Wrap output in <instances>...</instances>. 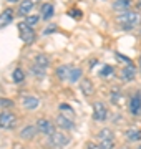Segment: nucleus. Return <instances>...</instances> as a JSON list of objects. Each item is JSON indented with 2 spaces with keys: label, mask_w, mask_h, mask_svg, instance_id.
<instances>
[{
  "label": "nucleus",
  "mask_w": 141,
  "mask_h": 149,
  "mask_svg": "<svg viewBox=\"0 0 141 149\" xmlns=\"http://www.w3.org/2000/svg\"><path fill=\"white\" fill-rule=\"evenodd\" d=\"M114 23L116 27L125 30V32H131L141 25V13L138 10H128L123 13H118L114 17Z\"/></svg>",
  "instance_id": "nucleus-1"
},
{
  "label": "nucleus",
  "mask_w": 141,
  "mask_h": 149,
  "mask_svg": "<svg viewBox=\"0 0 141 149\" xmlns=\"http://www.w3.org/2000/svg\"><path fill=\"white\" fill-rule=\"evenodd\" d=\"M70 143L71 138L66 131H55L52 136L47 138V146L50 149H65Z\"/></svg>",
  "instance_id": "nucleus-2"
},
{
  "label": "nucleus",
  "mask_w": 141,
  "mask_h": 149,
  "mask_svg": "<svg viewBox=\"0 0 141 149\" xmlns=\"http://www.w3.org/2000/svg\"><path fill=\"white\" fill-rule=\"evenodd\" d=\"M18 124V116L12 109L0 111V129L3 131H13Z\"/></svg>",
  "instance_id": "nucleus-3"
},
{
  "label": "nucleus",
  "mask_w": 141,
  "mask_h": 149,
  "mask_svg": "<svg viewBox=\"0 0 141 149\" xmlns=\"http://www.w3.org/2000/svg\"><path fill=\"white\" fill-rule=\"evenodd\" d=\"M17 28H18V35H20V40H22L25 45H32V43H35V40H37V33H35V28H30L25 23V22H20L18 25H17Z\"/></svg>",
  "instance_id": "nucleus-4"
},
{
  "label": "nucleus",
  "mask_w": 141,
  "mask_h": 149,
  "mask_svg": "<svg viewBox=\"0 0 141 149\" xmlns=\"http://www.w3.org/2000/svg\"><path fill=\"white\" fill-rule=\"evenodd\" d=\"M35 126H37L38 134H42V136H47V138H48V136H52V134L57 131L55 121H52V119H48V118H40V119H37Z\"/></svg>",
  "instance_id": "nucleus-5"
},
{
  "label": "nucleus",
  "mask_w": 141,
  "mask_h": 149,
  "mask_svg": "<svg viewBox=\"0 0 141 149\" xmlns=\"http://www.w3.org/2000/svg\"><path fill=\"white\" fill-rule=\"evenodd\" d=\"M55 126L60 129V131H71V129H75L76 123H75V118L71 116H65V114H61V113H58L57 114V118H55Z\"/></svg>",
  "instance_id": "nucleus-6"
},
{
  "label": "nucleus",
  "mask_w": 141,
  "mask_h": 149,
  "mask_svg": "<svg viewBox=\"0 0 141 149\" xmlns=\"http://www.w3.org/2000/svg\"><path fill=\"white\" fill-rule=\"evenodd\" d=\"M110 116V111H108V106L105 104L103 101H95L93 103V119L98 123H105Z\"/></svg>",
  "instance_id": "nucleus-7"
},
{
  "label": "nucleus",
  "mask_w": 141,
  "mask_h": 149,
  "mask_svg": "<svg viewBox=\"0 0 141 149\" xmlns=\"http://www.w3.org/2000/svg\"><path fill=\"white\" fill-rule=\"evenodd\" d=\"M128 111L133 114V116H138L141 113V91L136 90L133 95H131L130 101H128Z\"/></svg>",
  "instance_id": "nucleus-8"
},
{
  "label": "nucleus",
  "mask_w": 141,
  "mask_h": 149,
  "mask_svg": "<svg viewBox=\"0 0 141 149\" xmlns=\"http://www.w3.org/2000/svg\"><path fill=\"white\" fill-rule=\"evenodd\" d=\"M20 103H22V106L25 108L27 111H35V109H38L40 104H42L40 98H37V96H33V95H23Z\"/></svg>",
  "instance_id": "nucleus-9"
},
{
  "label": "nucleus",
  "mask_w": 141,
  "mask_h": 149,
  "mask_svg": "<svg viewBox=\"0 0 141 149\" xmlns=\"http://www.w3.org/2000/svg\"><path fill=\"white\" fill-rule=\"evenodd\" d=\"M133 5H135V0H113L111 2V10L118 13H123V12L133 10Z\"/></svg>",
  "instance_id": "nucleus-10"
},
{
  "label": "nucleus",
  "mask_w": 141,
  "mask_h": 149,
  "mask_svg": "<svg viewBox=\"0 0 141 149\" xmlns=\"http://www.w3.org/2000/svg\"><path fill=\"white\" fill-rule=\"evenodd\" d=\"M37 134H38L37 126H35V124H27V126H23V128L18 131V138L22 139V141H32V139H35Z\"/></svg>",
  "instance_id": "nucleus-11"
},
{
  "label": "nucleus",
  "mask_w": 141,
  "mask_h": 149,
  "mask_svg": "<svg viewBox=\"0 0 141 149\" xmlns=\"http://www.w3.org/2000/svg\"><path fill=\"white\" fill-rule=\"evenodd\" d=\"M135 78H136V66L135 65H125L119 71V80L125 81V83H130Z\"/></svg>",
  "instance_id": "nucleus-12"
},
{
  "label": "nucleus",
  "mask_w": 141,
  "mask_h": 149,
  "mask_svg": "<svg viewBox=\"0 0 141 149\" xmlns=\"http://www.w3.org/2000/svg\"><path fill=\"white\" fill-rule=\"evenodd\" d=\"M15 15H17V10H13L12 7L3 8V10L0 12V28L10 25L12 22H13V18H15Z\"/></svg>",
  "instance_id": "nucleus-13"
},
{
  "label": "nucleus",
  "mask_w": 141,
  "mask_h": 149,
  "mask_svg": "<svg viewBox=\"0 0 141 149\" xmlns=\"http://www.w3.org/2000/svg\"><path fill=\"white\" fill-rule=\"evenodd\" d=\"M71 65L65 63V65H58L57 66V70H55V78L58 81H68V78H70V71H71Z\"/></svg>",
  "instance_id": "nucleus-14"
},
{
  "label": "nucleus",
  "mask_w": 141,
  "mask_h": 149,
  "mask_svg": "<svg viewBox=\"0 0 141 149\" xmlns=\"http://www.w3.org/2000/svg\"><path fill=\"white\" fill-rule=\"evenodd\" d=\"M33 7H35L33 0H22V2L18 3V7H17V15L25 18V17H28L30 13H32Z\"/></svg>",
  "instance_id": "nucleus-15"
},
{
  "label": "nucleus",
  "mask_w": 141,
  "mask_h": 149,
  "mask_svg": "<svg viewBox=\"0 0 141 149\" xmlns=\"http://www.w3.org/2000/svg\"><path fill=\"white\" fill-rule=\"evenodd\" d=\"M80 91L83 93V96L90 98V96L95 93V85H93V81L90 80V78H83V80L80 81Z\"/></svg>",
  "instance_id": "nucleus-16"
},
{
  "label": "nucleus",
  "mask_w": 141,
  "mask_h": 149,
  "mask_svg": "<svg viewBox=\"0 0 141 149\" xmlns=\"http://www.w3.org/2000/svg\"><path fill=\"white\" fill-rule=\"evenodd\" d=\"M53 15H55V7H53V3L45 2V3H42V5H40V17H42L43 20H50Z\"/></svg>",
  "instance_id": "nucleus-17"
},
{
  "label": "nucleus",
  "mask_w": 141,
  "mask_h": 149,
  "mask_svg": "<svg viewBox=\"0 0 141 149\" xmlns=\"http://www.w3.org/2000/svg\"><path fill=\"white\" fill-rule=\"evenodd\" d=\"M33 63L37 65V66H40V68L47 70V68L50 66V63H52V60H50L48 55H45V53H37L35 56H33Z\"/></svg>",
  "instance_id": "nucleus-18"
},
{
  "label": "nucleus",
  "mask_w": 141,
  "mask_h": 149,
  "mask_svg": "<svg viewBox=\"0 0 141 149\" xmlns=\"http://www.w3.org/2000/svg\"><path fill=\"white\" fill-rule=\"evenodd\" d=\"M83 80V70L80 66H73L70 71V78H68V83L71 85H76V83H80Z\"/></svg>",
  "instance_id": "nucleus-19"
},
{
  "label": "nucleus",
  "mask_w": 141,
  "mask_h": 149,
  "mask_svg": "<svg viewBox=\"0 0 141 149\" xmlns=\"http://www.w3.org/2000/svg\"><path fill=\"white\" fill-rule=\"evenodd\" d=\"M30 74H32L35 80H43L45 76H47V70H43V68H40V66H37V65L33 63V65H30Z\"/></svg>",
  "instance_id": "nucleus-20"
},
{
  "label": "nucleus",
  "mask_w": 141,
  "mask_h": 149,
  "mask_svg": "<svg viewBox=\"0 0 141 149\" xmlns=\"http://www.w3.org/2000/svg\"><path fill=\"white\" fill-rule=\"evenodd\" d=\"M12 81L15 85H20V83L25 81V71H23V68H20V66L13 68V71H12Z\"/></svg>",
  "instance_id": "nucleus-21"
},
{
  "label": "nucleus",
  "mask_w": 141,
  "mask_h": 149,
  "mask_svg": "<svg viewBox=\"0 0 141 149\" xmlns=\"http://www.w3.org/2000/svg\"><path fill=\"white\" fill-rule=\"evenodd\" d=\"M125 138L130 141V143H138L141 141V129H136V128H131L125 133Z\"/></svg>",
  "instance_id": "nucleus-22"
},
{
  "label": "nucleus",
  "mask_w": 141,
  "mask_h": 149,
  "mask_svg": "<svg viewBox=\"0 0 141 149\" xmlns=\"http://www.w3.org/2000/svg\"><path fill=\"white\" fill-rule=\"evenodd\" d=\"M40 20H42L40 13H30L28 17H25V18H23V22H25L30 28H35L38 23H40Z\"/></svg>",
  "instance_id": "nucleus-23"
},
{
  "label": "nucleus",
  "mask_w": 141,
  "mask_h": 149,
  "mask_svg": "<svg viewBox=\"0 0 141 149\" xmlns=\"http://www.w3.org/2000/svg\"><path fill=\"white\" fill-rule=\"evenodd\" d=\"M58 111L61 113V114H65V116L75 118V109H73L68 103H60V104H58Z\"/></svg>",
  "instance_id": "nucleus-24"
},
{
  "label": "nucleus",
  "mask_w": 141,
  "mask_h": 149,
  "mask_svg": "<svg viewBox=\"0 0 141 149\" xmlns=\"http://www.w3.org/2000/svg\"><path fill=\"white\" fill-rule=\"evenodd\" d=\"M110 138H114V133L111 128H101L96 134V139L101 141V139H110Z\"/></svg>",
  "instance_id": "nucleus-25"
},
{
  "label": "nucleus",
  "mask_w": 141,
  "mask_h": 149,
  "mask_svg": "<svg viewBox=\"0 0 141 149\" xmlns=\"http://www.w3.org/2000/svg\"><path fill=\"white\" fill-rule=\"evenodd\" d=\"M98 144H100V148L101 149H114L116 148V141H114V138L101 139V141H98Z\"/></svg>",
  "instance_id": "nucleus-26"
},
{
  "label": "nucleus",
  "mask_w": 141,
  "mask_h": 149,
  "mask_svg": "<svg viewBox=\"0 0 141 149\" xmlns=\"http://www.w3.org/2000/svg\"><path fill=\"white\" fill-rule=\"evenodd\" d=\"M13 106H15V101L13 100H10V98H0V108H2V111L12 109Z\"/></svg>",
  "instance_id": "nucleus-27"
},
{
  "label": "nucleus",
  "mask_w": 141,
  "mask_h": 149,
  "mask_svg": "<svg viewBox=\"0 0 141 149\" xmlns=\"http://www.w3.org/2000/svg\"><path fill=\"white\" fill-rule=\"evenodd\" d=\"M113 66H111V65H103V68L100 70V76H101V78H108V76H111V74H113Z\"/></svg>",
  "instance_id": "nucleus-28"
},
{
  "label": "nucleus",
  "mask_w": 141,
  "mask_h": 149,
  "mask_svg": "<svg viewBox=\"0 0 141 149\" xmlns=\"http://www.w3.org/2000/svg\"><path fill=\"white\" fill-rule=\"evenodd\" d=\"M119 96H121V90H119V88L111 90V103H113V104H116V103L119 101Z\"/></svg>",
  "instance_id": "nucleus-29"
},
{
  "label": "nucleus",
  "mask_w": 141,
  "mask_h": 149,
  "mask_svg": "<svg viewBox=\"0 0 141 149\" xmlns=\"http://www.w3.org/2000/svg\"><path fill=\"white\" fill-rule=\"evenodd\" d=\"M70 17H73V18H76V20H80V18L83 17V13H82L80 8H71V10H70Z\"/></svg>",
  "instance_id": "nucleus-30"
},
{
  "label": "nucleus",
  "mask_w": 141,
  "mask_h": 149,
  "mask_svg": "<svg viewBox=\"0 0 141 149\" xmlns=\"http://www.w3.org/2000/svg\"><path fill=\"white\" fill-rule=\"evenodd\" d=\"M85 149H101V148H100V144H98V143H93V141H88V143L85 144Z\"/></svg>",
  "instance_id": "nucleus-31"
},
{
  "label": "nucleus",
  "mask_w": 141,
  "mask_h": 149,
  "mask_svg": "<svg viewBox=\"0 0 141 149\" xmlns=\"http://www.w3.org/2000/svg\"><path fill=\"white\" fill-rule=\"evenodd\" d=\"M55 32H57V27H55V25H52V27H47V28L43 30L45 35H48V33H55Z\"/></svg>",
  "instance_id": "nucleus-32"
},
{
  "label": "nucleus",
  "mask_w": 141,
  "mask_h": 149,
  "mask_svg": "<svg viewBox=\"0 0 141 149\" xmlns=\"http://www.w3.org/2000/svg\"><path fill=\"white\" fill-rule=\"evenodd\" d=\"M135 5L136 8H141V0H135Z\"/></svg>",
  "instance_id": "nucleus-33"
},
{
  "label": "nucleus",
  "mask_w": 141,
  "mask_h": 149,
  "mask_svg": "<svg viewBox=\"0 0 141 149\" xmlns=\"http://www.w3.org/2000/svg\"><path fill=\"white\" fill-rule=\"evenodd\" d=\"M7 3H20V0H5Z\"/></svg>",
  "instance_id": "nucleus-34"
},
{
  "label": "nucleus",
  "mask_w": 141,
  "mask_h": 149,
  "mask_svg": "<svg viewBox=\"0 0 141 149\" xmlns=\"http://www.w3.org/2000/svg\"><path fill=\"white\" fill-rule=\"evenodd\" d=\"M136 149H141V144H138V146H136Z\"/></svg>",
  "instance_id": "nucleus-35"
},
{
  "label": "nucleus",
  "mask_w": 141,
  "mask_h": 149,
  "mask_svg": "<svg viewBox=\"0 0 141 149\" xmlns=\"http://www.w3.org/2000/svg\"><path fill=\"white\" fill-rule=\"evenodd\" d=\"M140 71H141V58H140Z\"/></svg>",
  "instance_id": "nucleus-36"
},
{
  "label": "nucleus",
  "mask_w": 141,
  "mask_h": 149,
  "mask_svg": "<svg viewBox=\"0 0 141 149\" xmlns=\"http://www.w3.org/2000/svg\"><path fill=\"white\" fill-rule=\"evenodd\" d=\"M121 149H128V148H121Z\"/></svg>",
  "instance_id": "nucleus-37"
}]
</instances>
